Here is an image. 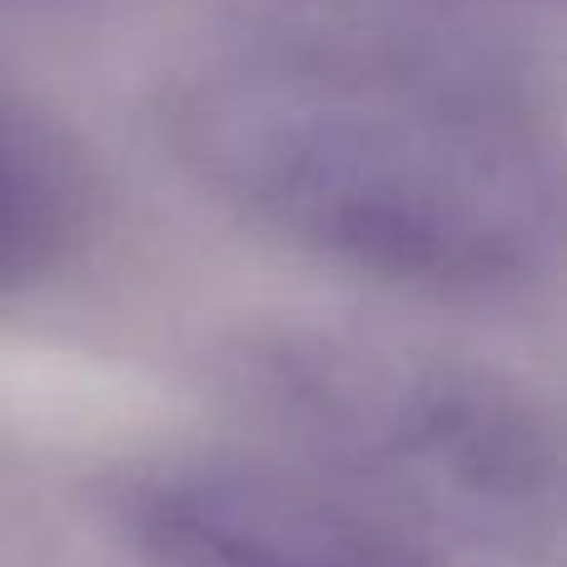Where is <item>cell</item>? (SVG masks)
Instances as JSON below:
<instances>
[{
	"instance_id": "cell-2",
	"label": "cell",
	"mask_w": 567,
	"mask_h": 567,
	"mask_svg": "<svg viewBox=\"0 0 567 567\" xmlns=\"http://www.w3.org/2000/svg\"><path fill=\"white\" fill-rule=\"evenodd\" d=\"M239 373L284 429L423 513L508 543L548 528L558 443L503 373L333 329L275 333Z\"/></svg>"
},
{
	"instance_id": "cell-4",
	"label": "cell",
	"mask_w": 567,
	"mask_h": 567,
	"mask_svg": "<svg viewBox=\"0 0 567 567\" xmlns=\"http://www.w3.org/2000/svg\"><path fill=\"white\" fill-rule=\"evenodd\" d=\"M90 219L95 175L80 145L0 80V293L75 259Z\"/></svg>"
},
{
	"instance_id": "cell-3",
	"label": "cell",
	"mask_w": 567,
	"mask_h": 567,
	"mask_svg": "<svg viewBox=\"0 0 567 567\" xmlns=\"http://www.w3.org/2000/svg\"><path fill=\"white\" fill-rule=\"evenodd\" d=\"M145 567H443L393 513L259 458H159L115 493Z\"/></svg>"
},
{
	"instance_id": "cell-1",
	"label": "cell",
	"mask_w": 567,
	"mask_h": 567,
	"mask_svg": "<svg viewBox=\"0 0 567 567\" xmlns=\"http://www.w3.org/2000/svg\"><path fill=\"white\" fill-rule=\"evenodd\" d=\"M159 130L229 215L403 289H508L558 239V155L528 85L393 16L239 30L169 80Z\"/></svg>"
}]
</instances>
